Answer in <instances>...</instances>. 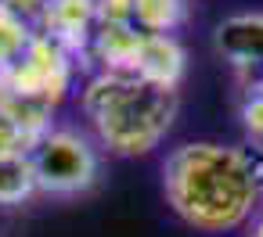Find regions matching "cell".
<instances>
[{"label": "cell", "mask_w": 263, "mask_h": 237, "mask_svg": "<svg viewBox=\"0 0 263 237\" xmlns=\"http://www.w3.org/2000/svg\"><path fill=\"white\" fill-rule=\"evenodd\" d=\"M162 190L187 226L202 233L234 230L263 194V147L184 144L162 162Z\"/></svg>", "instance_id": "1"}, {"label": "cell", "mask_w": 263, "mask_h": 237, "mask_svg": "<svg viewBox=\"0 0 263 237\" xmlns=\"http://www.w3.org/2000/svg\"><path fill=\"white\" fill-rule=\"evenodd\" d=\"M83 115L98 140L116 155H148L177 119V90L152 87L137 76L98 72L83 90Z\"/></svg>", "instance_id": "2"}, {"label": "cell", "mask_w": 263, "mask_h": 237, "mask_svg": "<svg viewBox=\"0 0 263 237\" xmlns=\"http://www.w3.org/2000/svg\"><path fill=\"white\" fill-rule=\"evenodd\" d=\"M29 158L36 173V190L44 194H58V198L83 194L98 180V155L72 130H51L33 147Z\"/></svg>", "instance_id": "3"}, {"label": "cell", "mask_w": 263, "mask_h": 237, "mask_svg": "<svg viewBox=\"0 0 263 237\" xmlns=\"http://www.w3.org/2000/svg\"><path fill=\"white\" fill-rule=\"evenodd\" d=\"M69 83H72V54H65L58 44L36 33L26 54L0 76V94L58 108V101L69 94Z\"/></svg>", "instance_id": "4"}, {"label": "cell", "mask_w": 263, "mask_h": 237, "mask_svg": "<svg viewBox=\"0 0 263 237\" xmlns=\"http://www.w3.org/2000/svg\"><path fill=\"white\" fill-rule=\"evenodd\" d=\"M98 29V0H47L36 33L65 54H87Z\"/></svg>", "instance_id": "5"}, {"label": "cell", "mask_w": 263, "mask_h": 237, "mask_svg": "<svg viewBox=\"0 0 263 237\" xmlns=\"http://www.w3.org/2000/svg\"><path fill=\"white\" fill-rule=\"evenodd\" d=\"M216 51L234 65L241 83L263 79V15H234L216 29Z\"/></svg>", "instance_id": "6"}, {"label": "cell", "mask_w": 263, "mask_h": 237, "mask_svg": "<svg viewBox=\"0 0 263 237\" xmlns=\"http://www.w3.org/2000/svg\"><path fill=\"white\" fill-rule=\"evenodd\" d=\"M184 61H187L184 47L173 36H152V33H144L130 76H137V79H144L152 87H162V90H177V83L184 79Z\"/></svg>", "instance_id": "7"}, {"label": "cell", "mask_w": 263, "mask_h": 237, "mask_svg": "<svg viewBox=\"0 0 263 237\" xmlns=\"http://www.w3.org/2000/svg\"><path fill=\"white\" fill-rule=\"evenodd\" d=\"M144 33L137 26H98L94 40H90V54L101 61V72H116V76H130L137 51H141Z\"/></svg>", "instance_id": "8"}, {"label": "cell", "mask_w": 263, "mask_h": 237, "mask_svg": "<svg viewBox=\"0 0 263 237\" xmlns=\"http://www.w3.org/2000/svg\"><path fill=\"white\" fill-rule=\"evenodd\" d=\"M36 194V173L29 155H0V205H22Z\"/></svg>", "instance_id": "9"}, {"label": "cell", "mask_w": 263, "mask_h": 237, "mask_svg": "<svg viewBox=\"0 0 263 237\" xmlns=\"http://www.w3.org/2000/svg\"><path fill=\"white\" fill-rule=\"evenodd\" d=\"M184 22V0H134V26L152 36H170Z\"/></svg>", "instance_id": "10"}, {"label": "cell", "mask_w": 263, "mask_h": 237, "mask_svg": "<svg viewBox=\"0 0 263 237\" xmlns=\"http://www.w3.org/2000/svg\"><path fill=\"white\" fill-rule=\"evenodd\" d=\"M33 29L26 26V22H18L4 4H0V76H4L22 54H26V47L33 44Z\"/></svg>", "instance_id": "11"}, {"label": "cell", "mask_w": 263, "mask_h": 237, "mask_svg": "<svg viewBox=\"0 0 263 237\" xmlns=\"http://www.w3.org/2000/svg\"><path fill=\"white\" fill-rule=\"evenodd\" d=\"M98 26H134V0H98Z\"/></svg>", "instance_id": "12"}, {"label": "cell", "mask_w": 263, "mask_h": 237, "mask_svg": "<svg viewBox=\"0 0 263 237\" xmlns=\"http://www.w3.org/2000/svg\"><path fill=\"white\" fill-rule=\"evenodd\" d=\"M18 22H26L33 33H36V26H40V18H44V8H47V0H0Z\"/></svg>", "instance_id": "13"}, {"label": "cell", "mask_w": 263, "mask_h": 237, "mask_svg": "<svg viewBox=\"0 0 263 237\" xmlns=\"http://www.w3.org/2000/svg\"><path fill=\"white\" fill-rule=\"evenodd\" d=\"M252 237H263V212H259V219H256V226H252Z\"/></svg>", "instance_id": "14"}]
</instances>
